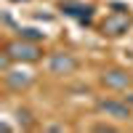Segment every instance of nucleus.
I'll return each instance as SVG.
<instances>
[{"label":"nucleus","instance_id":"obj_5","mask_svg":"<svg viewBox=\"0 0 133 133\" xmlns=\"http://www.w3.org/2000/svg\"><path fill=\"white\" fill-rule=\"evenodd\" d=\"M101 83L107 88H115V91H125V88L130 85V75L123 72V69H109L101 75Z\"/></svg>","mask_w":133,"mask_h":133},{"label":"nucleus","instance_id":"obj_4","mask_svg":"<svg viewBox=\"0 0 133 133\" xmlns=\"http://www.w3.org/2000/svg\"><path fill=\"white\" fill-rule=\"evenodd\" d=\"M75 66H77V61L69 53H56V56H51V61H48V69L53 75H69V72H75Z\"/></svg>","mask_w":133,"mask_h":133},{"label":"nucleus","instance_id":"obj_3","mask_svg":"<svg viewBox=\"0 0 133 133\" xmlns=\"http://www.w3.org/2000/svg\"><path fill=\"white\" fill-rule=\"evenodd\" d=\"M96 109L101 115H107V117H115V120H128L130 117V107L115 101V98H101V101L96 104Z\"/></svg>","mask_w":133,"mask_h":133},{"label":"nucleus","instance_id":"obj_1","mask_svg":"<svg viewBox=\"0 0 133 133\" xmlns=\"http://www.w3.org/2000/svg\"><path fill=\"white\" fill-rule=\"evenodd\" d=\"M128 27H130V14L123 11V8H115L112 14L104 19L101 32L109 35V37H117V35H123V32H128Z\"/></svg>","mask_w":133,"mask_h":133},{"label":"nucleus","instance_id":"obj_6","mask_svg":"<svg viewBox=\"0 0 133 133\" xmlns=\"http://www.w3.org/2000/svg\"><path fill=\"white\" fill-rule=\"evenodd\" d=\"M21 37H24V40H40L43 35H40L37 29H21Z\"/></svg>","mask_w":133,"mask_h":133},{"label":"nucleus","instance_id":"obj_2","mask_svg":"<svg viewBox=\"0 0 133 133\" xmlns=\"http://www.w3.org/2000/svg\"><path fill=\"white\" fill-rule=\"evenodd\" d=\"M5 53L11 56V61H35V59L40 56V48L21 37V40L8 43V45H5Z\"/></svg>","mask_w":133,"mask_h":133}]
</instances>
